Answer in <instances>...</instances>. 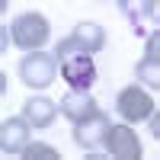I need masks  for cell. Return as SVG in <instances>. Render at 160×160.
Returning a JSON list of instances; mask_svg holds the SVG:
<instances>
[{"mask_svg":"<svg viewBox=\"0 0 160 160\" xmlns=\"http://www.w3.org/2000/svg\"><path fill=\"white\" fill-rule=\"evenodd\" d=\"M55 102H51V99H42V96H38V99H29V102H26L22 106V118H29V125H35V128H45V125H51V122H55Z\"/></svg>","mask_w":160,"mask_h":160,"instance_id":"10","label":"cell"},{"mask_svg":"<svg viewBox=\"0 0 160 160\" xmlns=\"http://www.w3.org/2000/svg\"><path fill=\"white\" fill-rule=\"evenodd\" d=\"M61 112L68 115L71 122H83V118L99 112V106H96V99H93L87 90H71L68 96L61 99Z\"/></svg>","mask_w":160,"mask_h":160,"instance_id":"7","label":"cell"},{"mask_svg":"<svg viewBox=\"0 0 160 160\" xmlns=\"http://www.w3.org/2000/svg\"><path fill=\"white\" fill-rule=\"evenodd\" d=\"M102 45H106V32L99 29V26L80 22L68 38H61V42H58L55 55L68 61V58H77V55H93V51H99Z\"/></svg>","mask_w":160,"mask_h":160,"instance_id":"1","label":"cell"},{"mask_svg":"<svg viewBox=\"0 0 160 160\" xmlns=\"http://www.w3.org/2000/svg\"><path fill=\"white\" fill-rule=\"evenodd\" d=\"M102 144H106V151L112 157H118V160H138L141 157V141H138V135L128 125H109Z\"/></svg>","mask_w":160,"mask_h":160,"instance_id":"3","label":"cell"},{"mask_svg":"<svg viewBox=\"0 0 160 160\" xmlns=\"http://www.w3.org/2000/svg\"><path fill=\"white\" fill-rule=\"evenodd\" d=\"M10 32H13V42L29 51V48L45 45V38H48V19L42 16V13H22V16L13 19Z\"/></svg>","mask_w":160,"mask_h":160,"instance_id":"2","label":"cell"},{"mask_svg":"<svg viewBox=\"0 0 160 160\" xmlns=\"http://www.w3.org/2000/svg\"><path fill=\"white\" fill-rule=\"evenodd\" d=\"M106 128H109V118H106V112H96V115L83 118V122H77L74 138H77V144H83V148H96V144L106 138Z\"/></svg>","mask_w":160,"mask_h":160,"instance_id":"9","label":"cell"},{"mask_svg":"<svg viewBox=\"0 0 160 160\" xmlns=\"http://www.w3.org/2000/svg\"><path fill=\"white\" fill-rule=\"evenodd\" d=\"M55 55H29V58H22L19 64V74L26 80V87H32V90H45L51 80H55Z\"/></svg>","mask_w":160,"mask_h":160,"instance_id":"4","label":"cell"},{"mask_svg":"<svg viewBox=\"0 0 160 160\" xmlns=\"http://www.w3.org/2000/svg\"><path fill=\"white\" fill-rule=\"evenodd\" d=\"M157 51H160V38L154 35L151 42H148V55H144L141 68H138L141 80H148V83H157Z\"/></svg>","mask_w":160,"mask_h":160,"instance_id":"11","label":"cell"},{"mask_svg":"<svg viewBox=\"0 0 160 160\" xmlns=\"http://www.w3.org/2000/svg\"><path fill=\"white\" fill-rule=\"evenodd\" d=\"M0 144H3V151H10V154H22V148L29 144V118H22V115L7 118Z\"/></svg>","mask_w":160,"mask_h":160,"instance_id":"8","label":"cell"},{"mask_svg":"<svg viewBox=\"0 0 160 160\" xmlns=\"http://www.w3.org/2000/svg\"><path fill=\"white\" fill-rule=\"evenodd\" d=\"M148 118H151V131L160 138V115H148Z\"/></svg>","mask_w":160,"mask_h":160,"instance_id":"13","label":"cell"},{"mask_svg":"<svg viewBox=\"0 0 160 160\" xmlns=\"http://www.w3.org/2000/svg\"><path fill=\"white\" fill-rule=\"evenodd\" d=\"M118 115L128 118V122H141V118H148L154 112V99L144 93L141 87H125L118 93Z\"/></svg>","mask_w":160,"mask_h":160,"instance_id":"5","label":"cell"},{"mask_svg":"<svg viewBox=\"0 0 160 160\" xmlns=\"http://www.w3.org/2000/svg\"><path fill=\"white\" fill-rule=\"evenodd\" d=\"M61 77L71 83V90H90L93 80H96V64H93L90 55L68 58V61L61 64Z\"/></svg>","mask_w":160,"mask_h":160,"instance_id":"6","label":"cell"},{"mask_svg":"<svg viewBox=\"0 0 160 160\" xmlns=\"http://www.w3.org/2000/svg\"><path fill=\"white\" fill-rule=\"evenodd\" d=\"M22 157L26 160H58V151L51 144H45V141H29L22 148Z\"/></svg>","mask_w":160,"mask_h":160,"instance_id":"12","label":"cell"}]
</instances>
